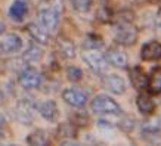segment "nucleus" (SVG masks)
Returning a JSON list of instances; mask_svg holds the SVG:
<instances>
[{
    "label": "nucleus",
    "mask_w": 161,
    "mask_h": 146,
    "mask_svg": "<svg viewBox=\"0 0 161 146\" xmlns=\"http://www.w3.org/2000/svg\"><path fill=\"white\" fill-rule=\"evenodd\" d=\"M90 108L95 114H120L121 108L118 105V102H115L112 97L107 96V95H98L93 97V100L90 102Z\"/></svg>",
    "instance_id": "f257e3e1"
},
{
    "label": "nucleus",
    "mask_w": 161,
    "mask_h": 146,
    "mask_svg": "<svg viewBox=\"0 0 161 146\" xmlns=\"http://www.w3.org/2000/svg\"><path fill=\"white\" fill-rule=\"evenodd\" d=\"M115 41L121 46H132L136 43L137 40V30L135 25L130 22H124V24H117L115 28Z\"/></svg>",
    "instance_id": "f03ea898"
},
{
    "label": "nucleus",
    "mask_w": 161,
    "mask_h": 146,
    "mask_svg": "<svg viewBox=\"0 0 161 146\" xmlns=\"http://www.w3.org/2000/svg\"><path fill=\"white\" fill-rule=\"evenodd\" d=\"M81 58H83L84 63L92 69L93 73L101 74L103 71H107L108 62L105 59V55H102L99 50H84Z\"/></svg>",
    "instance_id": "7ed1b4c3"
},
{
    "label": "nucleus",
    "mask_w": 161,
    "mask_h": 146,
    "mask_svg": "<svg viewBox=\"0 0 161 146\" xmlns=\"http://www.w3.org/2000/svg\"><path fill=\"white\" fill-rule=\"evenodd\" d=\"M18 83L21 87L27 89V90L37 89L42 84V74L39 69L33 68V67H27V68L21 69L19 75H18Z\"/></svg>",
    "instance_id": "20e7f679"
},
{
    "label": "nucleus",
    "mask_w": 161,
    "mask_h": 146,
    "mask_svg": "<svg viewBox=\"0 0 161 146\" xmlns=\"http://www.w3.org/2000/svg\"><path fill=\"white\" fill-rule=\"evenodd\" d=\"M37 106H34V103L31 102L30 99H22L16 103L15 106V117L21 124H31L33 118H34V109Z\"/></svg>",
    "instance_id": "39448f33"
},
{
    "label": "nucleus",
    "mask_w": 161,
    "mask_h": 146,
    "mask_svg": "<svg viewBox=\"0 0 161 146\" xmlns=\"http://www.w3.org/2000/svg\"><path fill=\"white\" fill-rule=\"evenodd\" d=\"M59 22V14L55 8H42L39 10V24L47 31H55Z\"/></svg>",
    "instance_id": "423d86ee"
},
{
    "label": "nucleus",
    "mask_w": 161,
    "mask_h": 146,
    "mask_svg": "<svg viewBox=\"0 0 161 146\" xmlns=\"http://www.w3.org/2000/svg\"><path fill=\"white\" fill-rule=\"evenodd\" d=\"M62 99L65 103H68L69 106L74 108H83L87 102V96L83 90L75 87H68V89H64L62 90Z\"/></svg>",
    "instance_id": "0eeeda50"
},
{
    "label": "nucleus",
    "mask_w": 161,
    "mask_h": 146,
    "mask_svg": "<svg viewBox=\"0 0 161 146\" xmlns=\"http://www.w3.org/2000/svg\"><path fill=\"white\" fill-rule=\"evenodd\" d=\"M0 49L5 53H16L22 49V39L15 33L5 34L0 39Z\"/></svg>",
    "instance_id": "6e6552de"
},
{
    "label": "nucleus",
    "mask_w": 161,
    "mask_h": 146,
    "mask_svg": "<svg viewBox=\"0 0 161 146\" xmlns=\"http://www.w3.org/2000/svg\"><path fill=\"white\" fill-rule=\"evenodd\" d=\"M37 111H39V114L42 115L43 120H46V121H49V122H55L59 118L58 105H56V102L52 100V99H47V100L39 103Z\"/></svg>",
    "instance_id": "1a4fd4ad"
},
{
    "label": "nucleus",
    "mask_w": 161,
    "mask_h": 146,
    "mask_svg": "<svg viewBox=\"0 0 161 146\" xmlns=\"http://www.w3.org/2000/svg\"><path fill=\"white\" fill-rule=\"evenodd\" d=\"M141 58L147 62H152V61H160L161 59V43L160 41H148L142 46L141 49Z\"/></svg>",
    "instance_id": "9d476101"
},
{
    "label": "nucleus",
    "mask_w": 161,
    "mask_h": 146,
    "mask_svg": "<svg viewBox=\"0 0 161 146\" xmlns=\"http://www.w3.org/2000/svg\"><path fill=\"white\" fill-rule=\"evenodd\" d=\"M103 86L114 95H123L126 92V81L117 74H108L103 77Z\"/></svg>",
    "instance_id": "9b49d317"
},
{
    "label": "nucleus",
    "mask_w": 161,
    "mask_h": 146,
    "mask_svg": "<svg viewBox=\"0 0 161 146\" xmlns=\"http://www.w3.org/2000/svg\"><path fill=\"white\" fill-rule=\"evenodd\" d=\"M105 59L109 65L115 67V68H126L127 63H129L127 53L120 50V49H109L105 53Z\"/></svg>",
    "instance_id": "f8f14e48"
},
{
    "label": "nucleus",
    "mask_w": 161,
    "mask_h": 146,
    "mask_svg": "<svg viewBox=\"0 0 161 146\" xmlns=\"http://www.w3.org/2000/svg\"><path fill=\"white\" fill-rule=\"evenodd\" d=\"M27 33L31 35V39L36 40L37 43L40 44H46L49 43V31L44 30L40 24H36V22H30L27 25Z\"/></svg>",
    "instance_id": "ddd939ff"
},
{
    "label": "nucleus",
    "mask_w": 161,
    "mask_h": 146,
    "mask_svg": "<svg viewBox=\"0 0 161 146\" xmlns=\"http://www.w3.org/2000/svg\"><path fill=\"white\" fill-rule=\"evenodd\" d=\"M27 145L28 146H52V142H50L49 134L42 130V128H37L34 132H31L27 136Z\"/></svg>",
    "instance_id": "4468645a"
},
{
    "label": "nucleus",
    "mask_w": 161,
    "mask_h": 146,
    "mask_svg": "<svg viewBox=\"0 0 161 146\" xmlns=\"http://www.w3.org/2000/svg\"><path fill=\"white\" fill-rule=\"evenodd\" d=\"M136 106L142 115H151L155 109V103L152 100V97L145 92H141L136 97Z\"/></svg>",
    "instance_id": "2eb2a0df"
},
{
    "label": "nucleus",
    "mask_w": 161,
    "mask_h": 146,
    "mask_svg": "<svg viewBox=\"0 0 161 146\" xmlns=\"http://www.w3.org/2000/svg\"><path fill=\"white\" fill-rule=\"evenodd\" d=\"M28 14V5L25 0H15L9 6V16L14 21H22Z\"/></svg>",
    "instance_id": "dca6fc26"
},
{
    "label": "nucleus",
    "mask_w": 161,
    "mask_h": 146,
    "mask_svg": "<svg viewBox=\"0 0 161 146\" xmlns=\"http://www.w3.org/2000/svg\"><path fill=\"white\" fill-rule=\"evenodd\" d=\"M130 81H132L133 87L139 89V90H143V89H148V75L143 73V69L139 68V67H135V68L130 69Z\"/></svg>",
    "instance_id": "f3484780"
},
{
    "label": "nucleus",
    "mask_w": 161,
    "mask_h": 146,
    "mask_svg": "<svg viewBox=\"0 0 161 146\" xmlns=\"http://www.w3.org/2000/svg\"><path fill=\"white\" fill-rule=\"evenodd\" d=\"M58 52L65 59H73L75 56V44L67 37L58 39Z\"/></svg>",
    "instance_id": "a211bd4d"
},
{
    "label": "nucleus",
    "mask_w": 161,
    "mask_h": 146,
    "mask_svg": "<svg viewBox=\"0 0 161 146\" xmlns=\"http://www.w3.org/2000/svg\"><path fill=\"white\" fill-rule=\"evenodd\" d=\"M148 90L151 95H160L161 93V68L155 67L148 77Z\"/></svg>",
    "instance_id": "6ab92c4d"
},
{
    "label": "nucleus",
    "mask_w": 161,
    "mask_h": 146,
    "mask_svg": "<svg viewBox=\"0 0 161 146\" xmlns=\"http://www.w3.org/2000/svg\"><path fill=\"white\" fill-rule=\"evenodd\" d=\"M42 58H43V49L40 46H37V44H31L22 53V62H27V63L39 62Z\"/></svg>",
    "instance_id": "aec40b11"
},
{
    "label": "nucleus",
    "mask_w": 161,
    "mask_h": 146,
    "mask_svg": "<svg viewBox=\"0 0 161 146\" xmlns=\"http://www.w3.org/2000/svg\"><path fill=\"white\" fill-rule=\"evenodd\" d=\"M103 44L102 39L96 34H89L84 40V50H98Z\"/></svg>",
    "instance_id": "412c9836"
},
{
    "label": "nucleus",
    "mask_w": 161,
    "mask_h": 146,
    "mask_svg": "<svg viewBox=\"0 0 161 146\" xmlns=\"http://www.w3.org/2000/svg\"><path fill=\"white\" fill-rule=\"evenodd\" d=\"M67 78L69 81H73V83H78L83 78V71L78 67H75V65H69L67 68Z\"/></svg>",
    "instance_id": "4be33fe9"
},
{
    "label": "nucleus",
    "mask_w": 161,
    "mask_h": 146,
    "mask_svg": "<svg viewBox=\"0 0 161 146\" xmlns=\"http://www.w3.org/2000/svg\"><path fill=\"white\" fill-rule=\"evenodd\" d=\"M71 5H73L74 10L77 12H87L92 6V0H71Z\"/></svg>",
    "instance_id": "5701e85b"
},
{
    "label": "nucleus",
    "mask_w": 161,
    "mask_h": 146,
    "mask_svg": "<svg viewBox=\"0 0 161 146\" xmlns=\"http://www.w3.org/2000/svg\"><path fill=\"white\" fill-rule=\"evenodd\" d=\"M160 128H161V121H158V120H149V121H147L142 126V130H143V132H148L149 134L157 133Z\"/></svg>",
    "instance_id": "b1692460"
},
{
    "label": "nucleus",
    "mask_w": 161,
    "mask_h": 146,
    "mask_svg": "<svg viewBox=\"0 0 161 146\" xmlns=\"http://www.w3.org/2000/svg\"><path fill=\"white\" fill-rule=\"evenodd\" d=\"M69 130H73V126H71L69 122H64V124H61V127H59V134L67 136V137L74 136V132H69Z\"/></svg>",
    "instance_id": "393cba45"
},
{
    "label": "nucleus",
    "mask_w": 161,
    "mask_h": 146,
    "mask_svg": "<svg viewBox=\"0 0 161 146\" xmlns=\"http://www.w3.org/2000/svg\"><path fill=\"white\" fill-rule=\"evenodd\" d=\"M120 127H121L124 132H130L133 128V120L132 118H123L121 122H120Z\"/></svg>",
    "instance_id": "a878e982"
},
{
    "label": "nucleus",
    "mask_w": 161,
    "mask_h": 146,
    "mask_svg": "<svg viewBox=\"0 0 161 146\" xmlns=\"http://www.w3.org/2000/svg\"><path fill=\"white\" fill-rule=\"evenodd\" d=\"M61 146H81V145H80L78 142L71 140V139H69V140H65V142H64V143H62Z\"/></svg>",
    "instance_id": "bb28decb"
},
{
    "label": "nucleus",
    "mask_w": 161,
    "mask_h": 146,
    "mask_svg": "<svg viewBox=\"0 0 161 146\" xmlns=\"http://www.w3.org/2000/svg\"><path fill=\"white\" fill-rule=\"evenodd\" d=\"M5 30H6V27H5V24L0 21V34H3L5 33Z\"/></svg>",
    "instance_id": "cd10ccee"
},
{
    "label": "nucleus",
    "mask_w": 161,
    "mask_h": 146,
    "mask_svg": "<svg viewBox=\"0 0 161 146\" xmlns=\"http://www.w3.org/2000/svg\"><path fill=\"white\" fill-rule=\"evenodd\" d=\"M3 102V93H2V90H0V103Z\"/></svg>",
    "instance_id": "c85d7f7f"
},
{
    "label": "nucleus",
    "mask_w": 161,
    "mask_h": 146,
    "mask_svg": "<svg viewBox=\"0 0 161 146\" xmlns=\"http://www.w3.org/2000/svg\"><path fill=\"white\" fill-rule=\"evenodd\" d=\"M2 124H3V117L0 115V128H2Z\"/></svg>",
    "instance_id": "c756f323"
},
{
    "label": "nucleus",
    "mask_w": 161,
    "mask_h": 146,
    "mask_svg": "<svg viewBox=\"0 0 161 146\" xmlns=\"http://www.w3.org/2000/svg\"><path fill=\"white\" fill-rule=\"evenodd\" d=\"M0 146H19V145H0Z\"/></svg>",
    "instance_id": "7c9ffc66"
},
{
    "label": "nucleus",
    "mask_w": 161,
    "mask_h": 146,
    "mask_svg": "<svg viewBox=\"0 0 161 146\" xmlns=\"http://www.w3.org/2000/svg\"><path fill=\"white\" fill-rule=\"evenodd\" d=\"M0 52H2V49H0Z\"/></svg>",
    "instance_id": "2f4dec72"
}]
</instances>
